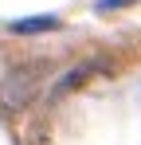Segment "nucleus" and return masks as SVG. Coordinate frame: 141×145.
Returning <instances> with one entry per match:
<instances>
[{
	"instance_id": "3",
	"label": "nucleus",
	"mask_w": 141,
	"mask_h": 145,
	"mask_svg": "<svg viewBox=\"0 0 141 145\" xmlns=\"http://www.w3.org/2000/svg\"><path fill=\"white\" fill-rule=\"evenodd\" d=\"M90 71H94L90 63H82V67H74V71H70L67 78H63V82L55 86V94H67V90H74V86H78V82H82V78H86V74H90Z\"/></svg>"
},
{
	"instance_id": "1",
	"label": "nucleus",
	"mask_w": 141,
	"mask_h": 145,
	"mask_svg": "<svg viewBox=\"0 0 141 145\" xmlns=\"http://www.w3.org/2000/svg\"><path fill=\"white\" fill-rule=\"evenodd\" d=\"M39 90V71L35 67H16L0 78V114H16L24 110Z\"/></svg>"
},
{
	"instance_id": "2",
	"label": "nucleus",
	"mask_w": 141,
	"mask_h": 145,
	"mask_svg": "<svg viewBox=\"0 0 141 145\" xmlns=\"http://www.w3.org/2000/svg\"><path fill=\"white\" fill-rule=\"evenodd\" d=\"M16 35H39V31H59V16H31V20H16L12 24Z\"/></svg>"
},
{
	"instance_id": "4",
	"label": "nucleus",
	"mask_w": 141,
	"mask_h": 145,
	"mask_svg": "<svg viewBox=\"0 0 141 145\" xmlns=\"http://www.w3.org/2000/svg\"><path fill=\"white\" fill-rule=\"evenodd\" d=\"M125 4H137V0H98L94 8L98 12H114V8H125Z\"/></svg>"
}]
</instances>
